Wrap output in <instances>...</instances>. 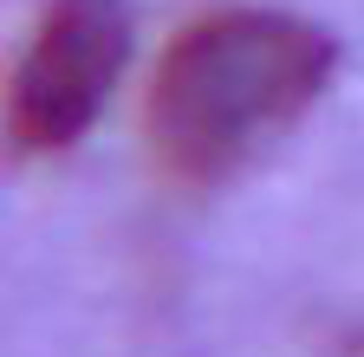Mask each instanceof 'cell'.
Listing matches in <instances>:
<instances>
[{
	"label": "cell",
	"instance_id": "cell-2",
	"mask_svg": "<svg viewBox=\"0 0 364 357\" xmlns=\"http://www.w3.org/2000/svg\"><path fill=\"white\" fill-rule=\"evenodd\" d=\"M124 53H130V13L117 0H53L14 72L7 98L14 150L20 156L72 150L91 130L98 104L111 98Z\"/></svg>",
	"mask_w": 364,
	"mask_h": 357
},
{
	"label": "cell",
	"instance_id": "cell-1",
	"mask_svg": "<svg viewBox=\"0 0 364 357\" xmlns=\"http://www.w3.org/2000/svg\"><path fill=\"white\" fill-rule=\"evenodd\" d=\"M338 46L326 26L221 7L189 20L150 84V143L182 182H221L326 92Z\"/></svg>",
	"mask_w": 364,
	"mask_h": 357
}]
</instances>
